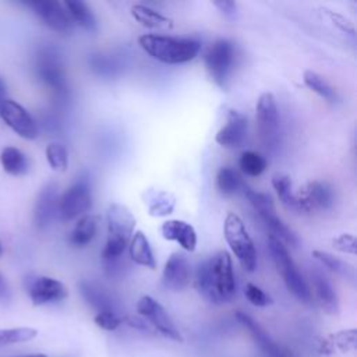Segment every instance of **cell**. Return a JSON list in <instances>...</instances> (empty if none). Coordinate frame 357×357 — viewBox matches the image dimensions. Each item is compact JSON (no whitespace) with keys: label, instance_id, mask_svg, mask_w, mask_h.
Instances as JSON below:
<instances>
[{"label":"cell","instance_id":"6da1fadb","mask_svg":"<svg viewBox=\"0 0 357 357\" xmlns=\"http://www.w3.org/2000/svg\"><path fill=\"white\" fill-rule=\"evenodd\" d=\"M138 43L152 59L165 64L191 61L201 50V42L194 38L145 33L138 38Z\"/></svg>","mask_w":357,"mask_h":357},{"label":"cell","instance_id":"7a4b0ae2","mask_svg":"<svg viewBox=\"0 0 357 357\" xmlns=\"http://www.w3.org/2000/svg\"><path fill=\"white\" fill-rule=\"evenodd\" d=\"M106 220L107 238L102 250V258L107 266H112L120 259L132 237L135 218L126 205L112 202L106 211Z\"/></svg>","mask_w":357,"mask_h":357},{"label":"cell","instance_id":"3957f363","mask_svg":"<svg viewBox=\"0 0 357 357\" xmlns=\"http://www.w3.org/2000/svg\"><path fill=\"white\" fill-rule=\"evenodd\" d=\"M268 245H269V251H271L272 259L275 262V266H276L278 272L280 273L287 290L301 303L310 304L312 301L311 289L307 284L303 275L300 273V271H298L296 262L293 261L291 255L289 254L286 245L280 240L273 237L272 234H269Z\"/></svg>","mask_w":357,"mask_h":357},{"label":"cell","instance_id":"277c9868","mask_svg":"<svg viewBox=\"0 0 357 357\" xmlns=\"http://www.w3.org/2000/svg\"><path fill=\"white\" fill-rule=\"evenodd\" d=\"M223 234L241 268L247 272H254L257 268V250L244 226V222L238 215L233 212L226 215L223 223Z\"/></svg>","mask_w":357,"mask_h":357},{"label":"cell","instance_id":"5b68a950","mask_svg":"<svg viewBox=\"0 0 357 357\" xmlns=\"http://www.w3.org/2000/svg\"><path fill=\"white\" fill-rule=\"evenodd\" d=\"M35 73L54 96L63 99L67 95L66 73L59 50L53 46H42L35 56Z\"/></svg>","mask_w":357,"mask_h":357},{"label":"cell","instance_id":"8992f818","mask_svg":"<svg viewBox=\"0 0 357 357\" xmlns=\"http://www.w3.org/2000/svg\"><path fill=\"white\" fill-rule=\"evenodd\" d=\"M244 195L247 197V199L250 201L252 208L258 212V215L264 220V223L269 227L271 234L273 237H276L278 240H280L283 244H287V245L296 247L298 244V238L294 234V231L290 230L283 223V220L276 215L273 201L268 194L259 192L250 187H245Z\"/></svg>","mask_w":357,"mask_h":357},{"label":"cell","instance_id":"52a82bcc","mask_svg":"<svg viewBox=\"0 0 357 357\" xmlns=\"http://www.w3.org/2000/svg\"><path fill=\"white\" fill-rule=\"evenodd\" d=\"M92 206V190L86 177L78 178L59 197V216L64 222L84 216Z\"/></svg>","mask_w":357,"mask_h":357},{"label":"cell","instance_id":"ba28073f","mask_svg":"<svg viewBox=\"0 0 357 357\" xmlns=\"http://www.w3.org/2000/svg\"><path fill=\"white\" fill-rule=\"evenodd\" d=\"M206 264L219 304L230 301L236 294V280L233 262L229 252L219 251L211 259H208Z\"/></svg>","mask_w":357,"mask_h":357},{"label":"cell","instance_id":"9c48e42d","mask_svg":"<svg viewBox=\"0 0 357 357\" xmlns=\"http://www.w3.org/2000/svg\"><path fill=\"white\" fill-rule=\"evenodd\" d=\"M234 61V45L227 39L213 42L204 56V63L213 82L225 88Z\"/></svg>","mask_w":357,"mask_h":357},{"label":"cell","instance_id":"30bf717a","mask_svg":"<svg viewBox=\"0 0 357 357\" xmlns=\"http://www.w3.org/2000/svg\"><path fill=\"white\" fill-rule=\"evenodd\" d=\"M255 117L261 141L265 146H273L278 141L279 130V113L273 93L264 92L259 95L255 106Z\"/></svg>","mask_w":357,"mask_h":357},{"label":"cell","instance_id":"8fae6325","mask_svg":"<svg viewBox=\"0 0 357 357\" xmlns=\"http://www.w3.org/2000/svg\"><path fill=\"white\" fill-rule=\"evenodd\" d=\"M296 198V211L298 212H314V211H326L335 202L333 188L325 181H310L297 192Z\"/></svg>","mask_w":357,"mask_h":357},{"label":"cell","instance_id":"7c38bea8","mask_svg":"<svg viewBox=\"0 0 357 357\" xmlns=\"http://www.w3.org/2000/svg\"><path fill=\"white\" fill-rule=\"evenodd\" d=\"M138 314L145 318L158 332L174 342H183V336L163 305L151 296H142L137 303Z\"/></svg>","mask_w":357,"mask_h":357},{"label":"cell","instance_id":"4fadbf2b","mask_svg":"<svg viewBox=\"0 0 357 357\" xmlns=\"http://www.w3.org/2000/svg\"><path fill=\"white\" fill-rule=\"evenodd\" d=\"M25 289L33 305H45L63 301L67 296V287L57 279L50 276H28Z\"/></svg>","mask_w":357,"mask_h":357},{"label":"cell","instance_id":"5bb4252c","mask_svg":"<svg viewBox=\"0 0 357 357\" xmlns=\"http://www.w3.org/2000/svg\"><path fill=\"white\" fill-rule=\"evenodd\" d=\"M0 117L21 138L35 139L39 134L38 124L28 110L10 98L0 103Z\"/></svg>","mask_w":357,"mask_h":357},{"label":"cell","instance_id":"9a60e30c","mask_svg":"<svg viewBox=\"0 0 357 357\" xmlns=\"http://www.w3.org/2000/svg\"><path fill=\"white\" fill-rule=\"evenodd\" d=\"M24 4L29 7L50 29L60 33H68L73 29V21L61 3L54 0H36L26 1Z\"/></svg>","mask_w":357,"mask_h":357},{"label":"cell","instance_id":"2e32d148","mask_svg":"<svg viewBox=\"0 0 357 357\" xmlns=\"http://www.w3.org/2000/svg\"><path fill=\"white\" fill-rule=\"evenodd\" d=\"M59 215V188L54 181L46 183L38 194L33 206V225L38 230H46Z\"/></svg>","mask_w":357,"mask_h":357},{"label":"cell","instance_id":"e0dca14e","mask_svg":"<svg viewBox=\"0 0 357 357\" xmlns=\"http://www.w3.org/2000/svg\"><path fill=\"white\" fill-rule=\"evenodd\" d=\"M191 279V268L188 259L180 254L173 252L165 264L162 282L166 289L173 291L184 290Z\"/></svg>","mask_w":357,"mask_h":357},{"label":"cell","instance_id":"ac0fdd59","mask_svg":"<svg viewBox=\"0 0 357 357\" xmlns=\"http://www.w3.org/2000/svg\"><path fill=\"white\" fill-rule=\"evenodd\" d=\"M236 318L238 319V322L250 332L251 337L254 339V342L258 344V347L261 349V351L266 356V357H290L289 353L282 349L268 333L254 319L251 318L248 314L237 311L236 312Z\"/></svg>","mask_w":357,"mask_h":357},{"label":"cell","instance_id":"d6986e66","mask_svg":"<svg viewBox=\"0 0 357 357\" xmlns=\"http://www.w3.org/2000/svg\"><path fill=\"white\" fill-rule=\"evenodd\" d=\"M247 135V117L237 112L229 110L226 124L216 132L215 141L225 148L240 146Z\"/></svg>","mask_w":357,"mask_h":357},{"label":"cell","instance_id":"ffe728a7","mask_svg":"<svg viewBox=\"0 0 357 357\" xmlns=\"http://www.w3.org/2000/svg\"><path fill=\"white\" fill-rule=\"evenodd\" d=\"M160 233L165 240L176 241L183 250L192 252L197 248V231L195 229L180 219H170L162 223Z\"/></svg>","mask_w":357,"mask_h":357},{"label":"cell","instance_id":"44dd1931","mask_svg":"<svg viewBox=\"0 0 357 357\" xmlns=\"http://www.w3.org/2000/svg\"><path fill=\"white\" fill-rule=\"evenodd\" d=\"M311 282H312V289H314L317 301L319 303L321 308L326 314H331V315L337 314L339 312L337 294L332 283L326 279V276L315 271L311 273Z\"/></svg>","mask_w":357,"mask_h":357},{"label":"cell","instance_id":"7402d4cb","mask_svg":"<svg viewBox=\"0 0 357 357\" xmlns=\"http://www.w3.org/2000/svg\"><path fill=\"white\" fill-rule=\"evenodd\" d=\"M128 251H130L131 259L137 265H141L152 271L156 268V261H155L149 240L141 230H137L132 233V237L128 243Z\"/></svg>","mask_w":357,"mask_h":357},{"label":"cell","instance_id":"603a6c76","mask_svg":"<svg viewBox=\"0 0 357 357\" xmlns=\"http://www.w3.org/2000/svg\"><path fill=\"white\" fill-rule=\"evenodd\" d=\"M144 204L148 208V213L155 218L167 216L174 211L176 198L173 194L165 190H148L144 194Z\"/></svg>","mask_w":357,"mask_h":357},{"label":"cell","instance_id":"cb8c5ba5","mask_svg":"<svg viewBox=\"0 0 357 357\" xmlns=\"http://www.w3.org/2000/svg\"><path fill=\"white\" fill-rule=\"evenodd\" d=\"M98 216L95 215H84L78 219L74 229L70 233L68 241L71 245L82 248L92 243L98 231Z\"/></svg>","mask_w":357,"mask_h":357},{"label":"cell","instance_id":"d4e9b609","mask_svg":"<svg viewBox=\"0 0 357 357\" xmlns=\"http://www.w3.org/2000/svg\"><path fill=\"white\" fill-rule=\"evenodd\" d=\"M70 20L88 32H96V18L86 3L81 0H66L63 3Z\"/></svg>","mask_w":357,"mask_h":357},{"label":"cell","instance_id":"484cf974","mask_svg":"<svg viewBox=\"0 0 357 357\" xmlns=\"http://www.w3.org/2000/svg\"><path fill=\"white\" fill-rule=\"evenodd\" d=\"M131 15L137 22L149 29H170L173 26L170 18L144 4H134L131 7Z\"/></svg>","mask_w":357,"mask_h":357},{"label":"cell","instance_id":"4316f807","mask_svg":"<svg viewBox=\"0 0 357 357\" xmlns=\"http://www.w3.org/2000/svg\"><path fill=\"white\" fill-rule=\"evenodd\" d=\"M0 163L6 173L11 176H24L29 169L26 155L15 146H6L0 153Z\"/></svg>","mask_w":357,"mask_h":357},{"label":"cell","instance_id":"83f0119b","mask_svg":"<svg viewBox=\"0 0 357 357\" xmlns=\"http://www.w3.org/2000/svg\"><path fill=\"white\" fill-rule=\"evenodd\" d=\"M312 257L317 261H319L324 266H326L329 271H332L333 273L342 276L343 279H346V280H349L350 283L354 284L356 271L350 264H347L346 261H343V259H340V258H337V257H335V255H332L326 251H321V250H314Z\"/></svg>","mask_w":357,"mask_h":357},{"label":"cell","instance_id":"f1b7e54d","mask_svg":"<svg viewBox=\"0 0 357 357\" xmlns=\"http://www.w3.org/2000/svg\"><path fill=\"white\" fill-rule=\"evenodd\" d=\"M79 290L82 297L86 300L88 304H91L93 308L99 311H114V303L112 300V297L102 289H99L98 286L88 283V282H81L79 283Z\"/></svg>","mask_w":357,"mask_h":357},{"label":"cell","instance_id":"f546056e","mask_svg":"<svg viewBox=\"0 0 357 357\" xmlns=\"http://www.w3.org/2000/svg\"><path fill=\"white\" fill-rule=\"evenodd\" d=\"M303 81H304V84H305L312 92H315L317 95H319V96L324 98L325 100H328V102H331V103H335V102L339 99L336 91L333 89V86H331L329 82H328L326 79H324V78H322L319 74H317L315 71H312V70L304 71Z\"/></svg>","mask_w":357,"mask_h":357},{"label":"cell","instance_id":"4dcf8cb0","mask_svg":"<svg viewBox=\"0 0 357 357\" xmlns=\"http://www.w3.org/2000/svg\"><path fill=\"white\" fill-rule=\"evenodd\" d=\"M272 185L280 199V202L291 211H296V198L293 192V183L290 176L283 173H276L272 176Z\"/></svg>","mask_w":357,"mask_h":357},{"label":"cell","instance_id":"1f68e13d","mask_svg":"<svg viewBox=\"0 0 357 357\" xmlns=\"http://www.w3.org/2000/svg\"><path fill=\"white\" fill-rule=\"evenodd\" d=\"M238 165L244 174L250 177H258L265 172L268 162L261 153L254 151H245L241 153Z\"/></svg>","mask_w":357,"mask_h":357},{"label":"cell","instance_id":"d6a6232c","mask_svg":"<svg viewBox=\"0 0 357 357\" xmlns=\"http://www.w3.org/2000/svg\"><path fill=\"white\" fill-rule=\"evenodd\" d=\"M241 185V180L237 172L229 166L220 167L216 174V187L219 192L225 197L233 195Z\"/></svg>","mask_w":357,"mask_h":357},{"label":"cell","instance_id":"836d02e7","mask_svg":"<svg viewBox=\"0 0 357 357\" xmlns=\"http://www.w3.org/2000/svg\"><path fill=\"white\" fill-rule=\"evenodd\" d=\"M46 159L49 166L56 172H66L68 167V152L60 142H50L46 146Z\"/></svg>","mask_w":357,"mask_h":357},{"label":"cell","instance_id":"e575fe53","mask_svg":"<svg viewBox=\"0 0 357 357\" xmlns=\"http://www.w3.org/2000/svg\"><path fill=\"white\" fill-rule=\"evenodd\" d=\"M36 335H38V332L33 328L0 329V347L32 340Z\"/></svg>","mask_w":357,"mask_h":357},{"label":"cell","instance_id":"d590c367","mask_svg":"<svg viewBox=\"0 0 357 357\" xmlns=\"http://www.w3.org/2000/svg\"><path fill=\"white\" fill-rule=\"evenodd\" d=\"M244 294L247 297V300L257 307H266L269 304H272V298L269 297V294H266L261 287H258L254 283H247L244 287Z\"/></svg>","mask_w":357,"mask_h":357},{"label":"cell","instance_id":"8d00e7d4","mask_svg":"<svg viewBox=\"0 0 357 357\" xmlns=\"http://www.w3.org/2000/svg\"><path fill=\"white\" fill-rule=\"evenodd\" d=\"M332 245L335 250L344 252V254L356 255V252H357V240L350 233H342V234L333 237Z\"/></svg>","mask_w":357,"mask_h":357},{"label":"cell","instance_id":"74e56055","mask_svg":"<svg viewBox=\"0 0 357 357\" xmlns=\"http://www.w3.org/2000/svg\"><path fill=\"white\" fill-rule=\"evenodd\" d=\"M123 319L114 311H99L95 315V324L105 331H116Z\"/></svg>","mask_w":357,"mask_h":357},{"label":"cell","instance_id":"f35d334b","mask_svg":"<svg viewBox=\"0 0 357 357\" xmlns=\"http://www.w3.org/2000/svg\"><path fill=\"white\" fill-rule=\"evenodd\" d=\"M325 11H326L328 17L331 18V21H332L340 31H343V32H346V33H349V35H351V36L356 35V28H354L353 22H351L349 18H346L344 15H342V14H339V13L326 10V8H325Z\"/></svg>","mask_w":357,"mask_h":357},{"label":"cell","instance_id":"ab89813d","mask_svg":"<svg viewBox=\"0 0 357 357\" xmlns=\"http://www.w3.org/2000/svg\"><path fill=\"white\" fill-rule=\"evenodd\" d=\"M13 294H11V287L4 278V275L0 272V305L7 307L11 303Z\"/></svg>","mask_w":357,"mask_h":357},{"label":"cell","instance_id":"60d3db41","mask_svg":"<svg viewBox=\"0 0 357 357\" xmlns=\"http://www.w3.org/2000/svg\"><path fill=\"white\" fill-rule=\"evenodd\" d=\"M212 4L226 17H233L237 11V3L231 0H218V1H213Z\"/></svg>","mask_w":357,"mask_h":357},{"label":"cell","instance_id":"b9f144b4","mask_svg":"<svg viewBox=\"0 0 357 357\" xmlns=\"http://www.w3.org/2000/svg\"><path fill=\"white\" fill-rule=\"evenodd\" d=\"M6 98H8V96H7V86H6L4 79L0 77V103H1Z\"/></svg>","mask_w":357,"mask_h":357},{"label":"cell","instance_id":"7bdbcfd3","mask_svg":"<svg viewBox=\"0 0 357 357\" xmlns=\"http://www.w3.org/2000/svg\"><path fill=\"white\" fill-rule=\"evenodd\" d=\"M10 357H47L42 353H31V354H18V356H10Z\"/></svg>","mask_w":357,"mask_h":357},{"label":"cell","instance_id":"ee69618b","mask_svg":"<svg viewBox=\"0 0 357 357\" xmlns=\"http://www.w3.org/2000/svg\"><path fill=\"white\" fill-rule=\"evenodd\" d=\"M3 254V245H1V243H0V255Z\"/></svg>","mask_w":357,"mask_h":357}]
</instances>
